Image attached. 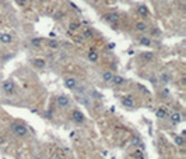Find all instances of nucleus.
I'll return each instance as SVG.
<instances>
[{
  "label": "nucleus",
  "instance_id": "1",
  "mask_svg": "<svg viewBox=\"0 0 186 159\" xmlns=\"http://www.w3.org/2000/svg\"><path fill=\"white\" fill-rule=\"evenodd\" d=\"M10 130L14 133V135H17L18 138H22V137H25L28 134V128L21 123H13L10 126Z\"/></svg>",
  "mask_w": 186,
  "mask_h": 159
},
{
  "label": "nucleus",
  "instance_id": "2",
  "mask_svg": "<svg viewBox=\"0 0 186 159\" xmlns=\"http://www.w3.org/2000/svg\"><path fill=\"white\" fill-rule=\"evenodd\" d=\"M1 88H3L4 94H7V95H13V94H14V91H16V85H14V82H13L11 80L4 81V82H3V85H1Z\"/></svg>",
  "mask_w": 186,
  "mask_h": 159
},
{
  "label": "nucleus",
  "instance_id": "3",
  "mask_svg": "<svg viewBox=\"0 0 186 159\" xmlns=\"http://www.w3.org/2000/svg\"><path fill=\"white\" fill-rule=\"evenodd\" d=\"M56 105H57V108H60V109H66V108H69V105H70V99H69V96L59 95L57 98H56Z\"/></svg>",
  "mask_w": 186,
  "mask_h": 159
},
{
  "label": "nucleus",
  "instance_id": "4",
  "mask_svg": "<svg viewBox=\"0 0 186 159\" xmlns=\"http://www.w3.org/2000/svg\"><path fill=\"white\" fill-rule=\"evenodd\" d=\"M77 84H78V82H77V80L74 78V77H67V78L65 80V87H66L67 89H73V91H74V89L77 88Z\"/></svg>",
  "mask_w": 186,
  "mask_h": 159
},
{
  "label": "nucleus",
  "instance_id": "5",
  "mask_svg": "<svg viewBox=\"0 0 186 159\" xmlns=\"http://www.w3.org/2000/svg\"><path fill=\"white\" fill-rule=\"evenodd\" d=\"M104 18H105L108 22L113 24V25H116V24L119 22V14H116V13H109V14L104 16Z\"/></svg>",
  "mask_w": 186,
  "mask_h": 159
},
{
  "label": "nucleus",
  "instance_id": "6",
  "mask_svg": "<svg viewBox=\"0 0 186 159\" xmlns=\"http://www.w3.org/2000/svg\"><path fill=\"white\" fill-rule=\"evenodd\" d=\"M73 120H74L76 123H84L85 117H84V114H83V112H80V110L73 112Z\"/></svg>",
  "mask_w": 186,
  "mask_h": 159
},
{
  "label": "nucleus",
  "instance_id": "7",
  "mask_svg": "<svg viewBox=\"0 0 186 159\" xmlns=\"http://www.w3.org/2000/svg\"><path fill=\"white\" fill-rule=\"evenodd\" d=\"M169 120H171V123H172V124H178V123H181V122H182V116H181V113L175 112V113L169 114Z\"/></svg>",
  "mask_w": 186,
  "mask_h": 159
},
{
  "label": "nucleus",
  "instance_id": "8",
  "mask_svg": "<svg viewBox=\"0 0 186 159\" xmlns=\"http://www.w3.org/2000/svg\"><path fill=\"white\" fill-rule=\"evenodd\" d=\"M140 57H141V60H143V62L150 63V62L154 60V53H152V52H143Z\"/></svg>",
  "mask_w": 186,
  "mask_h": 159
},
{
  "label": "nucleus",
  "instance_id": "9",
  "mask_svg": "<svg viewBox=\"0 0 186 159\" xmlns=\"http://www.w3.org/2000/svg\"><path fill=\"white\" fill-rule=\"evenodd\" d=\"M122 105H123L125 108H127V109H132V108L135 106V102H133V99H132L130 96H125V98L122 99Z\"/></svg>",
  "mask_w": 186,
  "mask_h": 159
},
{
  "label": "nucleus",
  "instance_id": "10",
  "mask_svg": "<svg viewBox=\"0 0 186 159\" xmlns=\"http://www.w3.org/2000/svg\"><path fill=\"white\" fill-rule=\"evenodd\" d=\"M125 82V78L122 77V76H119V74H113V77H112V81H111V84H113V85H122Z\"/></svg>",
  "mask_w": 186,
  "mask_h": 159
},
{
  "label": "nucleus",
  "instance_id": "11",
  "mask_svg": "<svg viewBox=\"0 0 186 159\" xmlns=\"http://www.w3.org/2000/svg\"><path fill=\"white\" fill-rule=\"evenodd\" d=\"M13 36L10 34H0V42L1 43H11Z\"/></svg>",
  "mask_w": 186,
  "mask_h": 159
},
{
  "label": "nucleus",
  "instance_id": "12",
  "mask_svg": "<svg viewBox=\"0 0 186 159\" xmlns=\"http://www.w3.org/2000/svg\"><path fill=\"white\" fill-rule=\"evenodd\" d=\"M157 117L158 119H167L168 117V110L165 108H158L157 109Z\"/></svg>",
  "mask_w": 186,
  "mask_h": 159
},
{
  "label": "nucleus",
  "instance_id": "13",
  "mask_svg": "<svg viewBox=\"0 0 186 159\" xmlns=\"http://www.w3.org/2000/svg\"><path fill=\"white\" fill-rule=\"evenodd\" d=\"M88 60L92 62V63H97V60H98V53H97V50L91 49V50L88 52Z\"/></svg>",
  "mask_w": 186,
  "mask_h": 159
},
{
  "label": "nucleus",
  "instance_id": "14",
  "mask_svg": "<svg viewBox=\"0 0 186 159\" xmlns=\"http://www.w3.org/2000/svg\"><path fill=\"white\" fill-rule=\"evenodd\" d=\"M80 103H83V105H85L87 108H91V102H90V99L87 98V96H84V95H78L77 98H76Z\"/></svg>",
  "mask_w": 186,
  "mask_h": 159
},
{
  "label": "nucleus",
  "instance_id": "15",
  "mask_svg": "<svg viewBox=\"0 0 186 159\" xmlns=\"http://www.w3.org/2000/svg\"><path fill=\"white\" fill-rule=\"evenodd\" d=\"M136 31H139V32L147 31V24H146V22H143V21L136 22Z\"/></svg>",
  "mask_w": 186,
  "mask_h": 159
},
{
  "label": "nucleus",
  "instance_id": "16",
  "mask_svg": "<svg viewBox=\"0 0 186 159\" xmlns=\"http://www.w3.org/2000/svg\"><path fill=\"white\" fill-rule=\"evenodd\" d=\"M112 77H113V73L112 71H104L102 73V80L105 82H111L112 81Z\"/></svg>",
  "mask_w": 186,
  "mask_h": 159
},
{
  "label": "nucleus",
  "instance_id": "17",
  "mask_svg": "<svg viewBox=\"0 0 186 159\" xmlns=\"http://www.w3.org/2000/svg\"><path fill=\"white\" fill-rule=\"evenodd\" d=\"M92 36H94V31H92V28H85L84 31H83V38H84V39L92 38Z\"/></svg>",
  "mask_w": 186,
  "mask_h": 159
},
{
  "label": "nucleus",
  "instance_id": "18",
  "mask_svg": "<svg viewBox=\"0 0 186 159\" xmlns=\"http://www.w3.org/2000/svg\"><path fill=\"white\" fill-rule=\"evenodd\" d=\"M139 42H140V45H143V46H150V45H151V39L147 38V36H141V38L139 39Z\"/></svg>",
  "mask_w": 186,
  "mask_h": 159
},
{
  "label": "nucleus",
  "instance_id": "19",
  "mask_svg": "<svg viewBox=\"0 0 186 159\" xmlns=\"http://www.w3.org/2000/svg\"><path fill=\"white\" fill-rule=\"evenodd\" d=\"M173 141H175L176 145L182 147V145L185 144V138H183V135H173Z\"/></svg>",
  "mask_w": 186,
  "mask_h": 159
},
{
  "label": "nucleus",
  "instance_id": "20",
  "mask_svg": "<svg viewBox=\"0 0 186 159\" xmlns=\"http://www.w3.org/2000/svg\"><path fill=\"white\" fill-rule=\"evenodd\" d=\"M137 11H139V14L143 17H147L148 16V10H147V7L146 6H140L139 9H137Z\"/></svg>",
  "mask_w": 186,
  "mask_h": 159
},
{
  "label": "nucleus",
  "instance_id": "21",
  "mask_svg": "<svg viewBox=\"0 0 186 159\" xmlns=\"http://www.w3.org/2000/svg\"><path fill=\"white\" fill-rule=\"evenodd\" d=\"M34 64L36 66V67H39V68H44V67L46 66V62H45L44 59H35Z\"/></svg>",
  "mask_w": 186,
  "mask_h": 159
},
{
  "label": "nucleus",
  "instance_id": "22",
  "mask_svg": "<svg viewBox=\"0 0 186 159\" xmlns=\"http://www.w3.org/2000/svg\"><path fill=\"white\" fill-rule=\"evenodd\" d=\"M30 43H31L32 46H35V48H39V46L42 45V41H41L39 38H32V39L30 41Z\"/></svg>",
  "mask_w": 186,
  "mask_h": 159
},
{
  "label": "nucleus",
  "instance_id": "23",
  "mask_svg": "<svg viewBox=\"0 0 186 159\" xmlns=\"http://www.w3.org/2000/svg\"><path fill=\"white\" fill-rule=\"evenodd\" d=\"M130 144H132V145H136V147H139V145H141V141H140L139 137H133L132 141H130Z\"/></svg>",
  "mask_w": 186,
  "mask_h": 159
},
{
  "label": "nucleus",
  "instance_id": "24",
  "mask_svg": "<svg viewBox=\"0 0 186 159\" xmlns=\"http://www.w3.org/2000/svg\"><path fill=\"white\" fill-rule=\"evenodd\" d=\"M78 28V24L77 22H70V25H69V30L70 31H76Z\"/></svg>",
  "mask_w": 186,
  "mask_h": 159
},
{
  "label": "nucleus",
  "instance_id": "25",
  "mask_svg": "<svg viewBox=\"0 0 186 159\" xmlns=\"http://www.w3.org/2000/svg\"><path fill=\"white\" fill-rule=\"evenodd\" d=\"M49 46L52 49H56V48H59V43H57V41H49Z\"/></svg>",
  "mask_w": 186,
  "mask_h": 159
},
{
  "label": "nucleus",
  "instance_id": "26",
  "mask_svg": "<svg viewBox=\"0 0 186 159\" xmlns=\"http://www.w3.org/2000/svg\"><path fill=\"white\" fill-rule=\"evenodd\" d=\"M161 80H162L164 82H168V81H169V76H168V74H165V73H162V74H161Z\"/></svg>",
  "mask_w": 186,
  "mask_h": 159
},
{
  "label": "nucleus",
  "instance_id": "27",
  "mask_svg": "<svg viewBox=\"0 0 186 159\" xmlns=\"http://www.w3.org/2000/svg\"><path fill=\"white\" fill-rule=\"evenodd\" d=\"M92 98L98 99V98H101V94H100V92H97V91H92Z\"/></svg>",
  "mask_w": 186,
  "mask_h": 159
},
{
  "label": "nucleus",
  "instance_id": "28",
  "mask_svg": "<svg viewBox=\"0 0 186 159\" xmlns=\"http://www.w3.org/2000/svg\"><path fill=\"white\" fill-rule=\"evenodd\" d=\"M136 152H137V154H136V158H143V156H144L141 151H136Z\"/></svg>",
  "mask_w": 186,
  "mask_h": 159
},
{
  "label": "nucleus",
  "instance_id": "29",
  "mask_svg": "<svg viewBox=\"0 0 186 159\" xmlns=\"http://www.w3.org/2000/svg\"><path fill=\"white\" fill-rule=\"evenodd\" d=\"M70 6H71V7H73V9H74V10H77V11H78V13H80V9H78V7H77V6H76V4H74V3H71V1H70Z\"/></svg>",
  "mask_w": 186,
  "mask_h": 159
},
{
  "label": "nucleus",
  "instance_id": "30",
  "mask_svg": "<svg viewBox=\"0 0 186 159\" xmlns=\"http://www.w3.org/2000/svg\"><path fill=\"white\" fill-rule=\"evenodd\" d=\"M83 39H84L83 36H77V38H76V41H77L78 43H81V42H83Z\"/></svg>",
  "mask_w": 186,
  "mask_h": 159
},
{
  "label": "nucleus",
  "instance_id": "31",
  "mask_svg": "<svg viewBox=\"0 0 186 159\" xmlns=\"http://www.w3.org/2000/svg\"><path fill=\"white\" fill-rule=\"evenodd\" d=\"M27 1H28V0H17V3H18V4H25Z\"/></svg>",
  "mask_w": 186,
  "mask_h": 159
},
{
  "label": "nucleus",
  "instance_id": "32",
  "mask_svg": "<svg viewBox=\"0 0 186 159\" xmlns=\"http://www.w3.org/2000/svg\"><path fill=\"white\" fill-rule=\"evenodd\" d=\"M52 117V113L51 112H46V119H51Z\"/></svg>",
  "mask_w": 186,
  "mask_h": 159
}]
</instances>
